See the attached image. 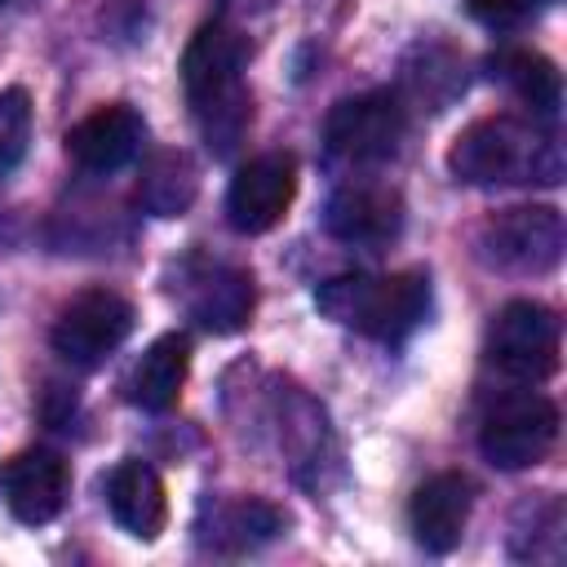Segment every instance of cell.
Listing matches in <instances>:
<instances>
[{
  "label": "cell",
  "instance_id": "16",
  "mask_svg": "<svg viewBox=\"0 0 567 567\" xmlns=\"http://www.w3.org/2000/svg\"><path fill=\"white\" fill-rule=\"evenodd\" d=\"M252 275L235 266H204L186 288V310L208 332H239L252 315Z\"/></svg>",
  "mask_w": 567,
  "mask_h": 567
},
{
  "label": "cell",
  "instance_id": "11",
  "mask_svg": "<svg viewBox=\"0 0 567 567\" xmlns=\"http://www.w3.org/2000/svg\"><path fill=\"white\" fill-rule=\"evenodd\" d=\"M142 142H146V120L133 106L111 102V106H97L93 115H84L66 133V155L84 173H115L128 159H137Z\"/></svg>",
  "mask_w": 567,
  "mask_h": 567
},
{
  "label": "cell",
  "instance_id": "19",
  "mask_svg": "<svg viewBox=\"0 0 567 567\" xmlns=\"http://www.w3.org/2000/svg\"><path fill=\"white\" fill-rule=\"evenodd\" d=\"M31 146V97L22 89L0 93V173H13Z\"/></svg>",
  "mask_w": 567,
  "mask_h": 567
},
{
  "label": "cell",
  "instance_id": "20",
  "mask_svg": "<svg viewBox=\"0 0 567 567\" xmlns=\"http://www.w3.org/2000/svg\"><path fill=\"white\" fill-rule=\"evenodd\" d=\"M465 4H470V13H474L478 22H487V27H518V22L536 18L549 0H465Z\"/></svg>",
  "mask_w": 567,
  "mask_h": 567
},
{
  "label": "cell",
  "instance_id": "4",
  "mask_svg": "<svg viewBox=\"0 0 567 567\" xmlns=\"http://www.w3.org/2000/svg\"><path fill=\"white\" fill-rule=\"evenodd\" d=\"M554 443H558V408L532 390L501 394L478 425V447L501 470L540 465L554 452Z\"/></svg>",
  "mask_w": 567,
  "mask_h": 567
},
{
  "label": "cell",
  "instance_id": "17",
  "mask_svg": "<svg viewBox=\"0 0 567 567\" xmlns=\"http://www.w3.org/2000/svg\"><path fill=\"white\" fill-rule=\"evenodd\" d=\"M195 190H199V177H195L190 155H182V151L151 155L146 168H142V177H137V199L155 217H182L190 208Z\"/></svg>",
  "mask_w": 567,
  "mask_h": 567
},
{
  "label": "cell",
  "instance_id": "14",
  "mask_svg": "<svg viewBox=\"0 0 567 567\" xmlns=\"http://www.w3.org/2000/svg\"><path fill=\"white\" fill-rule=\"evenodd\" d=\"M106 509L128 536L155 540L164 532V518H168V496H164L159 474L146 461H133V456L120 461L106 474Z\"/></svg>",
  "mask_w": 567,
  "mask_h": 567
},
{
  "label": "cell",
  "instance_id": "7",
  "mask_svg": "<svg viewBox=\"0 0 567 567\" xmlns=\"http://www.w3.org/2000/svg\"><path fill=\"white\" fill-rule=\"evenodd\" d=\"M478 257L496 270L540 275L563 257V217L545 204L505 208L478 230Z\"/></svg>",
  "mask_w": 567,
  "mask_h": 567
},
{
  "label": "cell",
  "instance_id": "13",
  "mask_svg": "<svg viewBox=\"0 0 567 567\" xmlns=\"http://www.w3.org/2000/svg\"><path fill=\"white\" fill-rule=\"evenodd\" d=\"M328 230L346 244H385L399 235L403 226V199L390 190V186H372V182H359V186H341L332 199H328V213H323Z\"/></svg>",
  "mask_w": 567,
  "mask_h": 567
},
{
  "label": "cell",
  "instance_id": "2",
  "mask_svg": "<svg viewBox=\"0 0 567 567\" xmlns=\"http://www.w3.org/2000/svg\"><path fill=\"white\" fill-rule=\"evenodd\" d=\"M447 168L470 186H554L563 177V146L549 128L487 115L456 133Z\"/></svg>",
  "mask_w": 567,
  "mask_h": 567
},
{
  "label": "cell",
  "instance_id": "3",
  "mask_svg": "<svg viewBox=\"0 0 567 567\" xmlns=\"http://www.w3.org/2000/svg\"><path fill=\"white\" fill-rule=\"evenodd\" d=\"M319 310L341 328H354L372 341H403L430 315V275L399 270V275H337L315 292Z\"/></svg>",
  "mask_w": 567,
  "mask_h": 567
},
{
  "label": "cell",
  "instance_id": "8",
  "mask_svg": "<svg viewBox=\"0 0 567 567\" xmlns=\"http://www.w3.org/2000/svg\"><path fill=\"white\" fill-rule=\"evenodd\" d=\"M133 332V306L111 288H89L62 306L53 323V350L75 368H97Z\"/></svg>",
  "mask_w": 567,
  "mask_h": 567
},
{
  "label": "cell",
  "instance_id": "15",
  "mask_svg": "<svg viewBox=\"0 0 567 567\" xmlns=\"http://www.w3.org/2000/svg\"><path fill=\"white\" fill-rule=\"evenodd\" d=\"M186 372H190V341L182 332H164L155 337L142 359L133 363L124 390L137 408L146 412H168L177 399H182V385H186Z\"/></svg>",
  "mask_w": 567,
  "mask_h": 567
},
{
  "label": "cell",
  "instance_id": "5",
  "mask_svg": "<svg viewBox=\"0 0 567 567\" xmlns=\"http://www.w3.org/2000/svg\"><path fill=\"white\" fill-rule=\"evenodd\" d=\"M563 323L540 301H509L487 323V363L514 381H545L558 368Z\"/></svg>",
  "mask_w": 567,
  "mask_h": 567
},
{
  "label": "cell",
  "instance_id": "6",
  "mask_svg": "<svg viewBox=\"0 0 567 567\" xmlns=\"http://www.w3.org/2000/svg\"><path fill=\"white\" fill-rule=\"evenodd\" d=\"M408 133V111L394 93H359L341 97L323 120V142L337 159L350 164H381L399 151Z\"/></svg>",
  "mask_w": 567,
  "mask_h": 567
},
{
  "label": "cell",
  "instance_id": "12",
  "mask_svg": "<svg viewBox=\"0 0 567 567\" xmlns=\"http://www.w3.org/2000/svg\"><path fill=\"white\" fill-rule=\"evenodd\" d=\"M470 505H474V487L465 474H434L412 492L408 505V523L421 549L430 554H447L461 545L465 523H470Z\"/></svg>",
  "mask_w": 567,
  "mask_h": 567
},
{
  "label": "cell",
  "instance_id": "9",
  "mask_svg": "<svg viewBox=\"0 0 567 567\" xmlns=\"http://www.w3.org/2000/svg\"><path fill=\"white\" fill-rule=\"evenodd\" d=\"M297 195V159L284 151L248 159L226 190V217L239 235H266L270 226L284 221L288 204Z\"/></svg>",
  "mask_w": 567,
  "mask_h": 567
},
{
  "label": "cell",
  "instance_id": "21",
  "mask_svg": "<svg viewBox=\"0 0 567 567\" xmlns=\"http://www.w3.org/2000/svg\"><path fill=\"white\" fill-rule=\"evenodd\" d=\"M0 4H4V0H0Z\"/></svg>",
  "mask_w": 567,
  "mask_h": 567
},
{
  "label": "cell",
  "instance_id": "18",
  "mask_svg": "<svg viewBox=\"0 0 567 567\" xmlns=\"http://www.w3.org/2000/svg\"><path fill=\"white\" fill-rule=\"evenodd\" d=\"M496 75L540 115H554L558 102H563V80L554 71V62L545 53H532V49H509L496 58Z\"/></svg>",
  "mask_w": 567,
  "mask_h": 567
},
{
  "label": "cell",
  "instance_id": "10",
  "mask_svg": "<svg viewBox=\"0 0 567 567\" xmlns=\"http://www.w3.org/2000/svg\"><path fill=\"white\" fill-rule=\"evenodd\" d=\"M71 496V465L53 447H27L13 452L0 465V501L9 514L27 527L53 523Z\"/></svg>",
  "mask_w": 567,
  "mask_h": 567
},
{
  "label": "cell",
  "instance_id": "1",
  "mask_svg": "<svg viewBox=\"0 0 567 567\" xmlns=\"http://www.w3.org/2000/svg\"><path fill=\"white\" fill-rule=\"evenodd\" d=\"M244 66H248V40L226 22H204L182 53V89L190 115L217 155H230L252 120Z\"/></svg>",
  "mask_w": 567,
  "mask_h": 567
}]
</instances>
